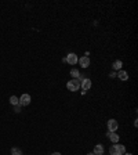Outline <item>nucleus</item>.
<instances>
[{
	"instance_id": "f257e3e1",
	"label": "nucleus",
	"mask_w": 138,
	"mask_h": 155,
	"mask_svg": "<svg viewBox=\"0 0 138 155\" xmlns=\"http://www.w3.org/2000/svg\"><path fill=\"white\" fill-rule=\"evenodd\" d=\"M110 155H123L126 154V147L123 144H112V147L109 148Z\"/></svg>"
},
{
	"instance_id": "f03ea898",
	"label": "nucleus",
	"mask_w": 138,
	"mask_h": 155,
	"mask_svg": "<svg viewBox=\"0 0 138 155\" xmlns=\"http://www.w3.org/2000/svg\"><path fill=\"white\" fill-rule=\"evenodd\" d=\"M66 89L69 91H78L80 89V82H79L78 79H72V80H69L66 83Z\"/></svg>"
},
{
	"instance_id": "7ed1b4c3",
	"label": "nucleus",
	"mask_w": 138,
	"mask_h": 155,
	"mask_svg": "<svg viewBox=\"0 0 138 155\" xmlns=\"http://www.w3.org/2000/svg\"><path fill=\"white\" fill-rule=\"evenodd\" d=\"M106 126H108V130H109V132L113 133L119 129V122H117L116 119H109V121L106 122Z\"/></svg>"
},
{
	"instance_id": "20e7f679",
	"label": "nucleus",
	"mask_w": 138,
	"mask_h": 155,
	"mask_svg": "<svg viewBox=\"0 0 138 155\" xmlns=\"http://www.w3.org/2000/svg\"><path fill=\"white\" fill-rule=\"evenodd\" d=\"M78 61H79V58L75 53H69V54L65 57V62H68L69 65H76L78 64Z\"/></svg>"
},
{
	"instance_id": "39448f33",
	"label": "nucleus",
	"mask_w": 138,
	"mask_h": 155,
	"mask_svg": "<svg viewBox=\"0 0 138 155\" xmlns=\"http://www.w3.org/2000/svg\"><path fill=\"white\" fill-rule=\"evenodd\" d=\"M91 85H92L91 80H90L88 78H84L82 82H80V89H83V91H87L91 89Z\"/></svg>"
},
{
	"instance_id": "423d86ee",
	"label": "nucleus",
	"mask_w": 138,
	"mask_h": 155,
	"mask_svg": "<svg viewBox=\"0 0 138 155\" xmlns=\"http://www.w3.org/2000/svg\"><path fill=\"white\" fill-rule=\"evenodd\" d=\"M31 101H32V98H31V94H28V93H25V94H22V96L19 97V105H29L31 104Z\"/></svg>"
},
{
	"instance_id": "0eeeda50",
	"label": "nucleus",
	"mask_w": 138,
	"mask_h": 155,
	"mask_svg": "<svg viewBox=\"0 0 138 155\" xmlns=\"http://www.w3.org/2000/svg\"><path fill=\"white\" fill-rule=\"evenodd\" d=\"M106 136L109 137V140H110V143H112V144H117V143H119V134H117V133L116 132H109V133H106Z\"/></svg>"
},
{
	"instance_id": "6e6552de",
	"label": "nucleus",
	"mask_w": 138,
	"mask_h": 155,
	"mask_svg": "<svg viewBox=\"0 0 138 155\" xmlns=\"http://www.w3.org/2000/svg\"><path fill=\"white\" fill-rule=\"evenodd\" d=\"M78 62L80 64V67H82V68H88V67H90V58H88V57H86V55H83L82 58H79Z\"/></svg>"
},
{
	"instance_id": "1a4fd4ad",
	"label": "nucleus",
	"mask_w": 138,
	"mask_h": 155,
	"mask_svg": "<svg viewBox=\"0 0 138 155\" xmlns=\"http://www.w3.org/2000/svg\"><path fill=\"white\" fill-rule=\"evenodd\" d=\"M104 152H105V148H104L102 144H97L94 147V150H92V154L94 155H104Z\"/></svg>"
},
{
	"instance_id": "9d476101",
	"label": "nucleus",
	"mask_w": 138,
	"mask_h": 155,
	"mask_svg": "<svg viewBox=\"0 0 138 155\" xmlns=\"http://www.w3.org/2000/svg\"><path fill=\"white\" fill-rule=\"evenodd\" d=\"M116 78H119L120 80H127V79H129V73L126 72V71H119V72L116 73Z\"/></svg>"
},
{
	"instance_id": "9b49d317",
	"label": "nucleus",
	"mask_w": 138,
	"mask_h": 155,
	"mask_svg": "<svg viewBox=\"0 0 138 155\" xmlns=\"http://www.w3.org/2000/svg\"><path fill=\"white\" fill-rule=\"evenodd\" d=\"M122 67H123V62H122L120 60H116L115 62L112 64V68H113V71H117V72H119V71H122Z\"/></svg>"
},
{
	"instance_id": "f8f14e48",
	"label": "nucleus",
	"mask_w": 138,
	"mask_h": 155,
	"mask_svg": "<svg viewBox=\"0 0 138 155\" xmlns=\"http://www.w3.org/2000/svg\"><path fill=\"white\" fill-rule=\"evenodd\" d=\"M10 104H13V105H17V104H19V98L17 96H11L10 97Z\"/></svg>"
},
{
	"instance_id": "ddd939ff",
	"label": "nucleus",
	"mask_w": 138,
	"mask_h": 155,
	"mask_svg": "<svg viewBox=\"0 0 138 155\" xmlns=\"http://www.w3.org/2000/svg\"><path fill=\"white\" fill-rule=\"evenodd\" d=\"M70 76L73 78V79H78V78L80 76V72H79L78 69H75V68H73L72 71H70Z\"/></svg>"
},
{
	"instance_id": "4468645a",
	"label": "nucleus",
	"mask_w": 138,
	"mask_h": 155,
	"mask_svg": "<svg viewBox=\"0 0 138 155\" xmlns=\"http://www.w3.org/2000/svg\"><path fill=\"white\" fill-rule=\"evenodd\" d=\"M11 155H22V152H21V150H19V148L14 147V148H11Z\"/></svg>"
},
{
	"instance_id": "2eb2a0df",
	"label": "nucleus",
	"mask_w": 138,
	"mask_h": 155,
	"mask_svg": "<svg viewBox=\"0 0 138 155\" xmlns=\"http://www.w3.org/2000/svg\"><path fill=\"white\" fill-rule=\"evenodd\" d=\"M14 111H15V112H21V105L19 104L14 105Z\"/></svg>"
},
{
	"instance_id": "dca6fc26",
	"label": "nucleus",
	"mask_w": 138,
	"mask_h": 155,
	"mask_svg": "<svg viewBox=\"0 0 138 155\" xmlns=\"http://www.w3.org/2000/svg\"><path fill=\"white\" fill-rule=\"evenodd\" d=\"M109 76L112 78V79H115V78H116V72H110V73H109Z\"/></svg>"
},
{
	"instance_id": "f3484780",
	"label": "nucleus",
	"mask_w": 138,
	"mask_h": 155,
	"mask_svg": "<svg viewBox=\"0 0 138 155\" xmlns=\"http://www.w3.org/2000/svg\"><path fill=\"white\" fill-rule=\"evenodd\" d=\"M51 155H61V154H60V152H53Z\"/></svg>"
},
{
	"instance_id": "a211bd4d",
	"label": "nucleus",
	"mask_w": 138,
	"mask_h": 155,
	"mask_svg": "<svg viewBox=\"0 0 138 155\" xmlns=\"http://www.w3.org/2000/svg\"><path fill=\"white\" fill-rule=\"evenodd\" d=\"M123 155H133V154H130V152H129V154H123Z\"/></svg>"
},
{
	"instance_id": "6ab92c4d",
	"label": "nucleus",
	"mask_w": 138,
	"mask_h": 155,
	"mask_svg": "<svg viewBox=\"0 0 138 155\" xmlns=\"http://www.w3.org/2000/svg\"><path fill=\"white\" fill-rule=\"evenodd\" d=\"M87 155H94V154H92V152H90V154H87Z\"/></svg>"
}]
</instances>
